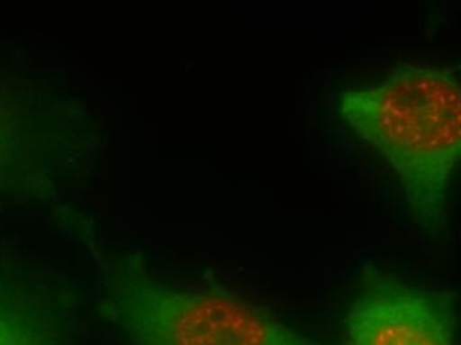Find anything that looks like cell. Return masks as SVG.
Here are the masks:
<instances>
[{"instance_id":"obj_4","label":"cell","mask_w":461,"mask_h":345,"mask_svg":"<svg viewBox=\"0 0 461 345\" xmlns=\"http://www.w3.org/2000/svg\"><path fill=\"white\" fill-rule=\"evenodd\" d=\"M13 72L0 71V199L47 197V168L63 136L50 131L44 101Z\"/></svg>"},{"instance_id":"obj_3","label":"cell","mask_w":461,"mask_h":345,"mask_svg":"<svg viewBox=\"0 0 461 345\" xmlns=\"http://www.w3.org/2000/svg\"><path fill=\"white\" fill-rule=\"evenodd\" d=\"M454 297L367 266L341 345H457Z\"/></svg>"},{"instance_id":"obj_1","label":"cell","mask_w":461,"mask_h":345,"mask_svg":"<svg viewBox=\"0 0 461 345\" xmlns=\"http://www.w3.org/2000/svg\"><path fill=\"white\" fill-rule=\"evenodd\" d=\"M339 116L381 154L414 220L443 229L461 156L459 71L398 64L379 83L345 89Z\"/></svg>"},{"instance_id":"obj_2","label":"cell","mask_w":461,"mask_h":345,"mask_svg":"<svg viewBox=\"0 0 461 345\" xmlns=\"http://www.w3.org/2000/svg\"><path fill=\"white\" fill-rule=\"evenodd\" d=\"M105 272L104 313L125 345H323L239 294L159 282L137 255Z\"/></svg>"},{"instance_id":"obj_5","label":"cell","mask_w":461,"mask_h":345,"mask_svg":"<svg viewBox=\"0 0 461 345\" xmlns=\"http://www.w3.org/2000/svg\"><path fill=\"white\" fill-rule=\"evenodd\" d=\"M68 297L33 271L0 262V345H75Z\"/></svg>"}]
</instances>
